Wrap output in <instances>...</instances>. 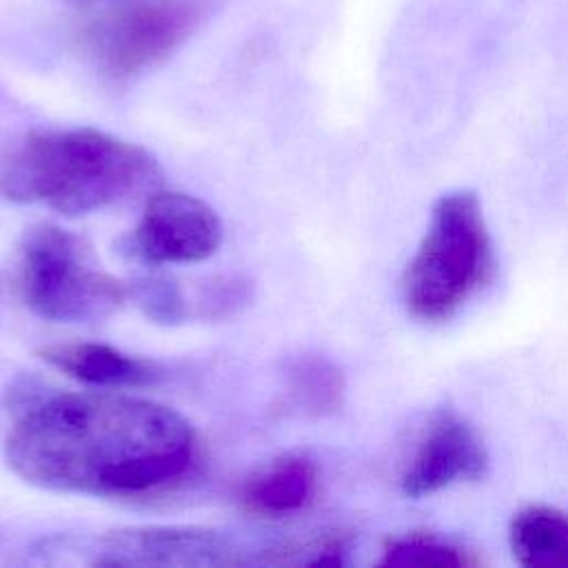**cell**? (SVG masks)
<instances>
[{
    "mask_svg": "<svg viewBox=\"0 0 568 568\" xmlns=\"http://www.w3.org/2000/svg\"><path fill=\"white\" fill-rule=\"evenodd\" d=\"M129 286V297L140 311L160 324H178L189 315V300L180 284L169 275H142Z\"/></svg>",
    "mask_w": 568,
    "mask_h": 568,
    "instance_id": "cell-15",
    "label": "cell"
},
{
    "mask_svg": "<svg viewBox=\"0 0 568 568\" xmlns=\"http://www.w3.org/2000/svg\"><path fill=\"white\" fill-rule=\"evenodd\" d=\"M346 382L324 355H295L284 366V406L304 417H331L344 406Z\"/></svg>",
    "mask_w": 568,
    "mask_h": 568,
    "instance_id": "cell-12",
    "label": "cell"
},
{
    "mask_svg": "<svg viewBox=\"0 0 568 568\" xmlns=\"http://www.w3.org/2000/svg\"><path fill=\"white\" fill-rule=\"evenodd\" d=\"M248 300V288L240 280H229L220 277L213 284H206L200 291L197 304H200V315L206 317H224L233 311H237L244 302Z\"/></svg>",
    "mask_w": 568,
    "mask_h": 568,
    "instance_id": "cell-16",
    "label": "cell"
},
{
    "mask_svg": "<svg viewBox=\"0 0 568 568\" xmlns=\"http://www.w3.org/2000/svg\"><path fill=\"white\" fill-rule=\"evenodd\" d=\"M382 566L404 568H470L481 566V557L470 548L426 530H410L388 537L379 555Z\"/></svg>",
    "mask_w": 568,
    "mask_h": 568,
    "instance_id": "cell-13",
    "label": "cell"
},
{
    "mask_svg": "<svg viewBox=\"0 0 568 568\" xmlns=\"http://www.w3.org/2000/svg\"><path fill=\"white\" fill-rule=\"evenodd\" d=\"M220 240V217L204 200L153 191L131 233L129 253L146 264H193L211 257Z\"/></svg>",
    "mask_w": 568,
    "mask_h": 568,
    "instance_id": "cell-7",
    "label": "cell"
},
{
    "mask_svg": "<svg viewBox=\"0 0 568 568\" xmlns=\"http://www.w3.org/2000/svg\"><path fill=\"white\" fill-rule=\"evenodd\" d=\"M38 357L62 375L100 388H138L155 384L160 377L153 362L100 342L47 344L38 351Z\"/></svg>",
    "mask_w": 568,
    "mask_h": 568,
    "instance_id": "cell-9",
    "label": "cell"
},
{
    "mask_svg": "<svg viewBox=\"0 0 568 568\" xmlns=\"http://www.w3.org/2000/svg\"><path fill=\"white\" fill-rule=\"evenodd\" d=\"M13 288L20 302L51 322H93L129 300L126 282L106 273L75 233L31 226L13 257Z\"/></svg>",
    "mask_w": 568,
    "mask_h": 568,
    "instance_id": "cell-4",
    "label": "cell"
},
{
    "mask_svg": "<svg viewBox=\"0 0 568 568\" xmlns=\"http://www.w3.org/2000/svg\"><path fill=\"white\" fill-rule=\"evenodd\" d=\"M200 0H129L80 29V49L109 80H131L164 62L202 20Z\"/></svg>",
    "mask_w": 568,
    "mask_h": 568,
    "instance_id": "cell-5",
    "label": "cell"
},
{
    "mask_svg": "<svg viewBox=\"0 0 568 568\" xmlns=\"http://www.w3.org/2000/svg\"><path fill=\"white\" fill-rule=\"evenodd\" d=\"M488 470V450L475 426L450 406L428 415L399 473L406 497L419 499L457 484L477 481Z\"/></svg>",
    "mask_w": 568,
    "mask_h": 568,
    "instance_id": "cell-6",
    "label": "cell"
},
{
    "mask_svg": "<svg viewBox=\"0 0 568 568\" xmlns=\"http://www.w3.org/2000/svg\"><path fill=\"white\" fill-rule=\"evenodd\" d=\"M91 566L206 568L244 566L240 550L217 530L200 526H142L102 535Z\"/></svg>",
    "mask_w": 568,
    "mask_h": 568,
    "instance_id": "cell-8",
    "label": "cell"
},
{
    "mask_svg": "<svg viewBox=\"0 0 568 568\" xmlns=\"http://www.w3.org/2000/svg\"><path fill=\"white\" fill-rule=\"evenodd\" d=\"M11 470L55 493L149 499L182 486L197 435L175 408L124 393H67L24 408L4 442Z\"/></svg>",
    "mask_w": 568,
    "mask_h": 568,
    "instance_id": "cell-1",
    "label": "cell"
},
{
    "mask_svg": "<svg viewBox=\"0 0 568 568\" xmlns=\"http://www.w3.org/2000/svg\"><path fill=\"white\" fill-rule=\"evenodd\" d=\"M317 466L300 453H284L251 473L240 488V506L255 517H288L317 493Z\"/></svg>",
    "mask_w": 568,
    "mask_h": 568,
    "instance_id": "cell-10",
    "label": "cell"
},
{
    "mask_svg": "<svg viewBox=\"0 0 568 568\" xmlns=\"http://www.w3.org/2000/svg\"><path fill=\"white\" fill-rule=\"evenodd\" d=\"M495 268L477 195L448 191L433 204L426 233L399 277L402 304L419 322H446L493 282Z\"/></svg>",
    "mask_w": 568,
    "mask_h": 568,
    "instance_id": "cell-3",
    "label": "cell"
},
{
    "mask_svg": "<svg viewBox=\"0 0 568 568\" xmlns=\"http://www.w3.org/2000/svg\"><path fill=\"white\" fill-rule=\"evenodd\" d=\"M508 544L526 568H568V510L532 504L508 524Z\"/></svg>",
    "mask_w": 568,
    "mask_h": 568,
    "instance_id": "cell-11",
    "label": "cell"
},
{
    "mask_svg": "<svg viewBox=\"0 0 568 568\" xmlns=\"http://www.w3.org/2000/svg\"><path fill=\"white\" fill-rule=\"evenodd\" d=\"M162 169L151 151L98 129H42L0 158V195L87 215L153 193Z\"/></svg>",
    "mask_w": 568,
    "mask_h": 568,
    "instance_id": "cell-2",
    "label": "cell"
},
{
    "mask_svg": "<svg viewBox=\"0 0 568 568\" xmlns=\"http://www.w3.org/2000/svg\"><path fill=\"white\" fill-rule=\"evenodd\" d=\"M348 550L351 537L342 530H328L262 548L248 559V566H342Z\"/></svg>",
    "mask_w": 568,
    "mask_h": 568,
    "instance_id": "cell-14",
    "label": "cell"
}]
</instances>
